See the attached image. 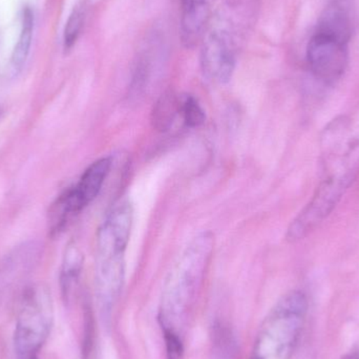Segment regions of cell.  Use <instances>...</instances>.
Instances as JSON below:
<instances>
[{"label": "cell", "mask_w": 359, "mask_h": 359, "mask_svg": "<svg viewBox=\"0 0 359 359\" xmlns=\"http://www.w3.org/2000/svg\"><path fill=\"white\" fill-rule=\"evenodd\" d=\"M54 307L50 291L36 285L25 291L17 316L14 349L17 359H38L50 333Z\"/></svg>", "instance_id": "5"}, {"label": "cell", "mask_w": 359, "mask_h": 359, "mask_svg": "<svg viewBox=\"0 0 359 359\" xmlns=\"http://www.w3.org/2000/svg\"><path fill=\"white\" fill-rule=\"evenodd\" d=\"M343 359H359V350H358V351L350 352L347 355L344 356Z\"/></svg>", "instance_id": "15"}, {"label": "cell", "mask_w": 359, "mask_h": 359, "mask_svg": "<svg viewBox=\"0 0 359 359\" xmlns=\"http://www.w3.org/2000/svg\"><path fill=\"white\" fill-rule=\"evenodd\" d=\"M353 33L318 22L307 46V63L312 76L325 86H335L349 65V44Z\"/></svg>", "instance_id": "6"}, {"label": "cell", "mask_w": 359, "mask_h": 359, "mask_svg": "<svg viewBox=\"0 0 359 359\" xmlns=\"http://www.w3.org/2000/svg\"><path fill=\"white\" fill-rule=\"evenodd\" d=\"M81 211L78 208L72 196L71 190L67 189L57 198L48 213V229L53 236L62 232L69 222L79 215Z\"/></svg>", "instance_id": "10"}, {"label": "cell", "mask_w": 359, "mask_h": 359, "mask_svg": "<svg viewBox=\"0 0 359 359\" xmlns=\"http://www.w3.org/2000/svg\"><path fill=\"white\" fill-rule=\"evenodd\" d=\"M180 113V100L172 92L160 97L151 111V126L158 132H168Z\"/></svg>", "instance_id": "12"}, {"label": "cell", "mask_w": 359, "mask_h": 359, "mask_svg": "<svg viewBox=\"0 0 359 359\" xmlns=\"http://www.w3.org/2000/svg\"><path fill=\"white\" fill-rule=\"evenodd\" d=\"M217 0H182L180 37L185 48H191L202 38Z\"/></svg>", "instance_id": "7"}, {"label": "cell", "mask_w": 359, "mask_h": 359, "mask_svg": "<svg viewBox=\"0 0 359 359\" xmlns=\"http://www.w3.org/2000/svg\"><path fill=\"white\" fill-rule=\"evenodd\" d=\"M259 6V0H227L211 14L201 38L205 77L219 83L231 79L238 54L257 23Z\"/></svg>", "instance_id": "1"}, {"label": "cell", "mask_w": 359, "mask_h": 359, "mask_svg": "<svg viewBox=\"0 0 359 359\" xmlns=\"http://www.w3.org/2000/svg\"><path fill=\"white\" fill-rule=\"evenodd\" d=\"M180 113L183 116L186 126L190 128H200L206 119L204 109L192 96H185L180 99Z\"/></svg>", "instance_id": "14"}, {"label": "cell", "mask_w": 359, "mask_h": 359, "mask_svg": "<svg viewBox=\"0 0 359 359\" xmlns=\"http://www.w3.org/2000/svg\"><path fill=\"white\" fill-rule=\"evenodd\" d=\"M111 168V158H101L90 164L82 175L77 185L71 188L74 200L80 210H83L98 196Z\"/></svg>", "instance_id": "8"}, {"label": "cell", "mask_w": 359, "mask_h": 359, "mask_svg": "<svg viewBox=\"0 0 359 359\" xmlns=\"http://www.w3.org/2000/svg\"><path fill=\"white\" fill-rule=\"evenodd\" d=\"M134 209L130 201L114 207L97 236L95 292L101 312L109 314L117 303L126 278V251L132 231Z\"/></svg>", "instance_id": "2"}, {"label": "cell", "mask_w": 359, "mask_h": 359, "mask_svg": "<svg viewBox=\"0 0 359 359\" xmlns=\"http://www.w3.org/2000/svg\"><path fill=\"white\" fill-rule=\"evenodd\" d=\"M34 31V14L31 8H25L23 11L22 23H21L20 35L18 41L13 50L11 57L10 67L13 75L20 73L21 69L25 67V61L29 56V48H31L32 38Z\"/></svg>", "instance_id": "11"}, {"label": "cell", "mask_w": 359, "mask_h": 359, "mask_svg": "<svg viewBox=\"0 0 359 359\" xmlns=\"http://www.w3.org/2000/svg\"><path fill=\"white\" fill-rule=\"evenodd\" d=\"M215 242L212 232H201L190 241L172 267L162 295L161 320L164 331L178 333L176 325L202 285L215 250Z\"/></svg>", "instance_id": "3"}, {"label": "cell", "mask_w": 359, "mask_h": 359, "mask_svg": "<svg viewBox=\"0 0 359 359\" xmlns=\"http://www.w3.org/2000/svg\"><path fill=\"white\" fill-rule=\"evenodd\" d=\"M307 311V297L302 291H291L280 297L264 320L249 359H291Z\"/></svg>", "instance_id": "4"}, {"label": "cell", "mask_w": 359, "mask_h": 359, "mask_svg": "<svg viewBox=\"0 0 359 359\" xmlns=\"http://www.w3.org/2000/svg\"><path fill=\"white\" fill-rule=\"evenodd\" d=\"M83 255L77 245L74 243L69 244L63 257L60 274L61 291L65 302L71 299L77 287L83 268Z\"/></svg>", "instance_id": "9"}, {"label": "cell", "mask_w": 359, "mask_h": 359, "mask_svg": "<svg viewBox=\"0 0 359 359\" xmlns=\"http://www.w3.org/2000/svg\"><path fill=\"white\" fill-rule=\"evenodd\" d=\"M88 6L86 2L80 1L74 6L69 14L63 34V46L65 50H72L81 35L86 19Z\"/></svg>", "instance_id": "13"}]
</instances>
